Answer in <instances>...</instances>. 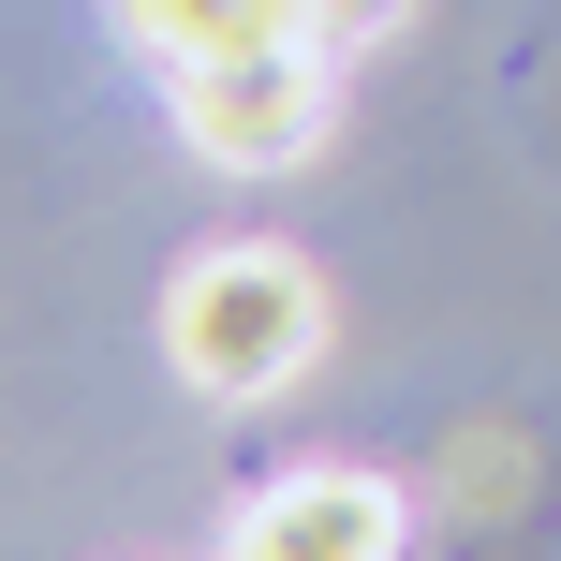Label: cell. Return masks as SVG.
Instances as JSON below:
<instances>
[{
	"label": "cell",
	"mask_w": 561,
	"mask_h": 561,
	"mask_svg": "<svg viewBox=\"0 0 561 561\" xmlns=\"http://www.w3.org/2000/svg\"><path fill=\"white\" fill-rule=\"evenodd\" d=\"M178 355H193V385H280V369L310 355V280L280 252H237V266H193L178 280Z\"/></svg>",
	"instance_id": "6da1fadb"
},
{
	"label": "cell",
	"mask_w": 561,
	"mask_h": 561,
	"mask_svg": "<svg viewBox=\"0 0 561 561\" xmlns=\"http://www.w3.org/2000/svg\"><path fill=\"white\" fill-rule=\"evenodd\" d=\"M369 547H385V488H355V473L296 488V503L266 517V561H369Z\"/></svg>",
	"instance_id": "7a4b0ae2"
}]
</instances>
